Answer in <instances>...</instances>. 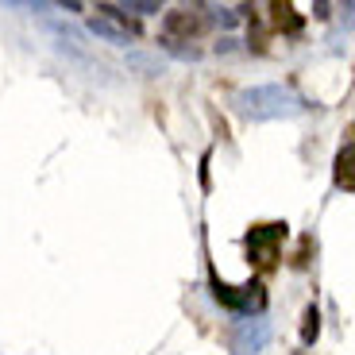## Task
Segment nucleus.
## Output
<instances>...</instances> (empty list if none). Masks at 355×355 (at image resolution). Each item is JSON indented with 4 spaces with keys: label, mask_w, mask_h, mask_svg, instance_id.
<instances>
[{
    "label": "nucleus",
    "mask_w": 355,
    "mask_h": 355,
    "mask_svg": "<svg viewBox=\"0 0 355 355\" xmlns=\"http://www.w3.org/2000/svg\"><path fill=\"white\" fill-rule=\"evenodd\" d=\"M352 143H344V151L336 155V186H344L347 193L355 189V178H352Z\"/></svg>",
    "instance_id": "obj_7"
},
{
    "label": "nucleus",
    "mask_w": 355,
    "mask_h": 355,
    "mask_svg": "<svg viewBox=\"0 0 355 355\" xmlns=\"http://www.w3.org/2000/svg\"><path fill=\"white\" fill-rule=\"evenodd\" d=\"M286 240V224H259V228L248 232V255L255 259V263H270L278 251V243Z\"/></svg>",
    "instance_id": "obj_3"
},
{
    "label": "nucleus",
    "mask_w": 355,
    "mask_h": 355,
    "mask_svg": "<svg viewBox=\"0 0 355 355\" xmlns=\"http://www.w3.org/2000/svg\"><path fill=\"white\" fill-rule=\"evenodd\" d=\"M108 12H135V16H151L159 12L155 0H120V4H108Z\"/></svg>",
    "instance_id": "obj_9"
},
{
    "label": "nucleus",
    "mask_w": 355,
    "mask_h": 355,
    "mask_svg": "<svg viewBox=\"0 0 355 355\" xmlns=\"http://www.w3.org/2000/svg\"><path fill=\"white\" fill-rule=\"evenodd\" d=\"M270 12H275V27H286V31L302 27V16H293V4H270Z\"/></svg>",
    "instance_id": "obj_8"
},
{
    "label": "nucleus",
    "mask_w": 355,
    "mask_h": 355,
    "mask_svg": "<svg viewBox=\"0 0 355 355\" xmlns=\"http://www.w3.org/2000/svg\"><path fill=\"white\" fill-rule=\"evenodd\" d=\"M89 31L101 35V39H108V43H120V46L135 39V27L124 24V19H116L112 12H97V16H89Z\"/></svg>",
    "instance_id": "obj_5"
},
{
    "label": "nucleus",
    "mask_w": 355,
    "mask_h": 355,
    "mask_svg": "<svg viewBox=\"0 0 355 355\" xmlns=\"http://www.w3.org/2000/svg\"><path fill=\"white\" fill-rule=\"evenodd\" d=\"M240 112L248 120H286V116H297L305 112V101L293 93L290 85H255V89H243L236 97Z\"/></svg>",
    "instance_id": "obj_1"
},
{
    "label": "nucleus",
    "mask_w": 355,
    "mask_h": 355,
    "mask_svg": "<svg viewBox=\"0 0 355 355\" xmlns=\"http://www.w3.org/2000/svg\"><path fill=\"white\" fill-rule=\"evenodd\" d=\"M162 31H166V39H174V35H197L201 31V16L197 12H189V8H174V12H166V24H162Z\"/></svg>",
    "instance_id": "obj_6"
},
{
    "label": "nucleus",
    "mask_w": 355,
    "mask_h": 355,
    "mask_svg": "<svg viewBox=\"0 0 355 355\" xmlns=\"http://www.w3.org/2000/svg\"><path fill=\"white\" fill-rule=\"evenodd\" d=\"M317 332H320V313L309 305V309H305V324H302V340H305V344H313Z\"/></svg>",
    "instance_id": "obj_10"
},
{
    "label": "nucleus",
    "mask_w": 355,
    "mask_h": 355,
    "mask_svg": "<svg viewBox=\"0 0 355 355\" xmlns=\"http://www.w3.org/2000/svg\"><path fill=\"white\" fill-rule=\"evenodd\" d=\"M266 340H270V324L263 317H248L240 320V329L232 336V347H236V355H259L266 347Z\"/></svg>",
    "instance_id": "obj_4"
},
{
    "label": "nucleus",
    "mask_w": 355,
    "mask_h": 355,
    "mask_svg": "<svg viewBox=\"0 0 355 355\" xmlns=\"http://www.w3.org/2000/svg\"><path fill=\"white\" fill-rule=\"evenodd\" d=\"M213 290V297L224 305V309H232L236 317H259V313L266 309V290L263 282H248V286H224V282H213L209 286Z\"/></svg>",
    "instance_id": "obj_2"
}]
</instances>
